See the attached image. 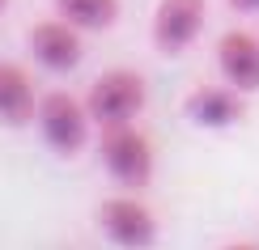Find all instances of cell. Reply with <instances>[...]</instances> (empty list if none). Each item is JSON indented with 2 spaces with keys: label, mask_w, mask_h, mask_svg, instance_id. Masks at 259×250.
Listing matches in <instances>:
<instances>
[{
  "label": "cell",
  "mask_w": 259,
  "mask_h": 250,
  "mask_svg": "<svg viewBox=\"0 0 259 250\" xmlns=\"http://www.w3.org/2000/svg\"><path fill=\"white\" fill-rule=\"evenodd\" d=\"M34 123H38V136L47 140V148H51V153H60V157L85 153L94 127H98V123H94V115H90V106H85L81 97H72L68 89L42 93Z\"/></svg>",
  "instance_id": "cell-1"
},
{
  "label": "cell",
  "mask_w": 259,
  "mask_h": 250,
  "mask_svg": "<svg viewBox=\"0 0 259 250\" xmlns=\"http://www.w3.org/2000/svg\"><path fill=\"white\" fill-rule=\"evenodd\" d=\"M98 157H102V170L123 191H140L153 178V144L136 123L98 127Z\"/></svg>",
  "instance_id": "cell-2"
},
{
  "label": "cell",
  "mask_w": 259,
  "mask_h": 250,
  "mask_svg": "<svg viewBox=\"0 0 259 250\" xmlns=\"http://www.w3.org/2000/svg\"><path fill=\"white\" fill-rule=\"evenodd\" d=\"M149 102V85L136 68H106L85 93L94 123L98 127H115V123H136V115Z\"/></svg>",
  "instance_id": "cell-3"
},
{
  "label": "cell",
  "mask_w": 259,
  "mask_h": 250,
  "mask_svg": "<svg viewBox=\"0 0 259 250\" xmlns=\"http://www.w3.org/2000/svg\"><path fill=\"white\" fill-rule=\"evenodd\" d=\"M98 229L115 250H153L157 246V216L136 191L106 195L98 204Z\"/></svg>",
  "instance_id": "cell-4"
},
{
  "label": "cell",
  "mask_w": 259,
  "mask_h": 250,
  "mask_svg": "<svg viewBox=\"0 0 259 250\" xmlns=\"http://www.w3.org/2000/svg\"><path fill=\"white\" fill-rule=\"evenodd\" d=\"M85 30H77L72 21L64 17H47V21H34L26 30V47L34 56L38 68L47 72H72L77 64L85 60Z\"/></svg>",
  "instance_id": "cell-5"
},
{
  "label": "cell",
  "mask_w": 259,
  "mask_h": 250,
  "mask_svg": "<svg viewBox=\"0 0 259 250\" xmlns=\"http://www.w3.org/2000/svg\"><path fill=\"white\" fill-rule=\"evenodd\" d=\"M208 0H157L153 9V47L161 56H183L200 38Z\"/></svg>",
  "instance_id": "cell-6"
},
{
  "label": "cell",
  "mask_w": 259,
  "mask_h": 250,
  "mask_svg": "<svg viewBox=\"0 0 259 250\" xmlns=\"http://www.w3.org/2000/svg\"><path fill=\"white\" fill-rule=\"evenodd\" d=\"M183 111L196 127L225 132V127H238L246 119V93H238L234 85H200V89L187 93Z\"/></svg>",
  "instance_id": "cell-7"
},
{
  "label": "cell",
  "mask_w": 259,
  "mask_h": 250,
  "mask_svg": "<svg viewBox=\"0 0 259 250\" xmlns=\"http://www.w3.org/2000/svg\"><path fill=\"white\" fill-rule=\"evenodd\" d=\"M217 72L238 93H259V34L225 30L217 38Z\"/></svg>",
  "instance_id": "cell-8"
},
{
  "label": "cell",
  "mask_w": 259,
  "mask_h": 250,
  "mask_svg": "<svg viewBox=\"0 0 259 250\" xmlns=\"http://www.w3.org/2000/svg\"><path fill=\"white\" fill-rule=\"evenodd\" d=\"M38 89L21 64L0 60V123L5 127H30L38 115Z\"/></svg>",
  "instance_id": "cell-9"
},
{
  "label": "cell",
  "mask_w": 259,
  "mask_h": 250,
  "mask_svg": "<svg viewBox=\"0 0 259 250\" xmlns=\"http://www.w3.org/2000/svg\"><path fill=\"white\" fill-rule=\"evenodd\" d=\"M56 17L72 21L77 30H111L119 21V0H56Z\"/></svg>",
  "instance_id": "cell-10"
},
{
  "label": "cell",
  "mask_w": 259,
  "mask_h": 250,
  "mask_svg": "<svg viewBox=\"0 0 259 250\" xmlns=\"http://www.w3.org/2000/svg\"><path fill=\"white\" fill-rule=\"evenodd\" d=\"M234 13H259V0H230Z\"/></svg>",
  "instance_id": "cell-11"
},
{
  "label": "cell",
  "mask_w": 259,
  "mask_h": 250,
  "mask_svg": "<svg viewBox=\"0 0 259 250\" xmlns=\"http://www.w3.org/2000/svg\"><path fill=\"white\" fill-rule=\"evenodd\" d=\"M221 250H259V242H225Z\"/></svg>",
  "instance_id": "cell-12"
},
{
  "label": "cell",
  "mask_w": 259,
  "mask_h": 250,
  "mask_svg": "<svg viewBox=\"0 0 259 250\" xmlns=\"http://www.w3.org/2000/svg\"><path fill=\"white\" fill-rule=\"evenodd\" d=\"M5 9H9V0H0V13H5Z\"/></svg>",
  "instance_id": "cell-13"
}]
</instances>
